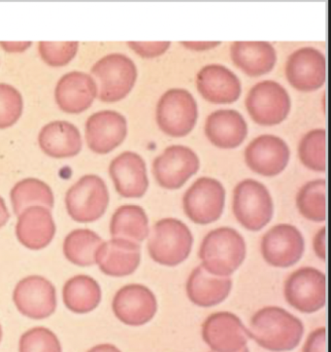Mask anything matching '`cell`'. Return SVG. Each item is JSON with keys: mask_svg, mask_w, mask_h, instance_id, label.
<instances>
[{"mask_svg": "<svg viewBox=\"0 0 331 352\" xmlns=\"http://www.w3.org/2000/svg\"><path fill=\"white\" fill-rule=\"evenodd\" d=\"M141 262V246L123 239L102 243L95 252V264L106 276L123 278L135 273Z\"/></svg>", "mask_w": 331, "mask_h": 352, "instance_id": "21", "label": "cell"}, {"mask_svg": "<svg viewBox=\"0 0 331 352\" xmlns=\"http://www.w3.org/2000/svg\"><path fill=\"white\" fill-rule=\"evenodd\" d=\"M284 295L286 302L300 313H316L326 306V274L315 267H300L286 278Z\"/></svg>", "mask_w": 331, "mask_h": 352, "instance_id": "10", "label": "cell"}, {"mask_svg": "<svg viewBox=\"0 0 331 352\" xmlns=\"http://www.w3.org/2000/svg\"><path fill=\"white\" fill-rule=\"evenodd\" d=\"M298 157L309 170L325 173L328 166L325 129H314L305 133L298 144Z\"/></svg>", "mask_w": 331, "mask_h": 352, "instance_id": "33", "label": "cell"}, {"mask_svg": "<svg viewBox=\"0 0 331 352\" xmlns=\"http://www.w3.org/2000/svg\"><path fill=\"white\" fill-rule=\"evenodd\" d=\"M302 352H328V332L326 327L318 328L310 333Z\"/></svg>", "mask_w": 331, "mask_h": 352, "instance_id": "38", "label": "cell"}, {"mask_svg": "<svg viewBox=\"0 0 331 352\" xmlns=\"http://www.w3.org/2000/svg\"><path fill=\"white\" fill-rule=\"evenodd\" d=\"M180 44L189 50L201 52L212 50L220 45V42H180Z\"/></svg>", "mask_w": 331, "mask_h": 352, "instance_id": "40", "label": "cell"}, {"mask_svg": "<svg viewBox=\"0 0 331 352\" xmlns=\"http://www.w3.org/2000/svg\"><path fill=\"white\" fill-rule=\"evenodd\" d=\"M38 143L44 153L56 159L76 156L82 149L78 128L67 121H53L44 126L38 135Z\"/></svg>", "mask_w": 331, "mask_h": 352, "instance_id": "27", "label": "cell"}, {"mask_svg": "<svg viewBox=\"0 0 331 352\" xmlns=\"http://www.w3.org/2000/svg\"><path fill=\"white\" fill-rule=\"evenodd\" d=\"M249 338L270 351H290L300 344L304 334L302 321L280 307L258 309L250 321Z\"/></svg>", "mask_w": 331, "mask_h": 352, "instance_id": "1", "label": "cell"}, {"mask_svg": "<svg viewBox=\"0 0 331 352\" xmlns=\"http://www.w3.org/2000/svg\"><path fill=\"white\" fill-rule=\"evenodd\" d=\"M149 218L142 206L124 205L115 211L110 222L113 239H123L141 243L149 236Z\"/></svg>", "mask_w": 331, "mask_h": 352, "instance_id": "28", "label": "cell"}, {"mask_svg": "<svg viewBox=\"0 0 331 352\" xmlns=\"http://www.w3.org/2000/svg\"><path fill=\"white\" fill-rule=\"evenodd\" d=\"M102 297L100 284L86 274L68 279L63 286V302L72 313L84 314L95 311Z\"/></svg>", "mask_w": 331, "mask_h": 352, "instance_id": "29", "label": "cell"}, {"mask_svg": "<svg viewBox=\"0 0 331 352\" xmlns=\"http://www.w3.org/2000/svg\"><path fill=\"white\" fill-rule=\"evenodd\" d=\"M102 243V239L91 230H74L65 239L63 253L68 261L76 266H93L96 250Z\"/></svg>", "mask_w": 331, "mask_h": 352, "instance_id": "31", "label": "cell"}, {"mask_svg": "<svg viewBox=\"0 0 331 352\" xmlns=\"http://www.w3.org/2000/svg\"><path fill=\"white\" fill-rule=\"evenodd\" d=\"M201 168L198 156L185 145H171L152 162V175L159 186L177 190L184 186Z\"/></svg>", "mask_w": 331, "mask_h": 352, "instance_id": "11", "label": "cell"}, {"mask_svg": "<svg viewBox=\"0 0 331 352\" xmlns=\"http://www.w3.org/2000/svg\"><path fill=\"white\" fill-rule=\"evenodd\" d=\"M9 218H10V213L7 208L5 201L0 197V229L8 222Z\"/></svg>", "mask_w": 331, "mask_h": 352, "instance_id": "42", "label": "cell"}, {"mask_svg": "<svg viewBox=\"0 0 331 352\" xmlns=\"http://www.w3.org/2000/svg\"><path fill=\"white\" fill-rule=\"evenodd\" d=\"M201 334L213 352H239L247 346V329L241 319L229 311L209 316L203 324Z\"/></svg>", "mask_w": 331, "mask_h": 352, "instance_id": "16", "label": "cell"}, {"mask_svg": "<svg viewBox=\"0 0 331 352\" xmlns=\"http://www.w3.org/2000/svg\"><path fill=\"white\" fill-rule=\"evenodd\" d=\"M196 88L204 100L215 104H229L240 98V79L220 63H209L196 75Z\"/></svg>", "mask_w": 331, "mask_h": 352, "instance_id": "20", "label": "cell"}, {"mask_svg": "<svg viewBox=\"0 0 331 352\" xmlns=\"http://www.w3.org/2000/svg\"><path fill=\"white\" fill-rule=\"evenodd\" d=\"M232 280L229 276H215L203 266H197L187 278L185 292L192 304L211 307L225 301L231 292Z\"/></svg>", "mask_w": 331, "mask_h": 352, "instance_id": "25", "label": "cell"}, {"mask_svg": "<svg viewBox=\"0 0 331 352\" xmlns=\"http://www.w3.org/2000/svg\"><path fill=\"white\" fill-rule=\"evenodd\" d=\"M210 352H213V351H210ZM239 352H250V351H249L248 347L246 346L245 349H242V351H240Z\"/></svg>", "mask_w": 331, "mask_h": 352, "instance_id": "44", "label": "cell"}, {"mask_svg": "<svg viewBox=\"0 0 331 352\" xmlns=\"http://www.w3.org/2000/svg\"><path fill=\"white\" fill-rule=\"evenodd\" d=\"M328 183L326 179H314L305 183L297 195V210L305 219L325 222L328 216Z\"/></svg>", "mask_w": 331, "mask_h": 352, "instance_id": "32", "label": "cell"}, {"mask_svg": "<svg viewBox=\"0 0 331 352\" xmlns=\"http://www.w3.org/2000/svg\"><path fill=\"white\" fill-rule=\"evenodd\" d=\"M56 231L51 210L44 206H30L19 215L16 236L25 248L40 250L53 241Z\"/></svg>", "mask_w": 331, "mask_h": 352, "instance_id": "23", "label": "cell"}, {"mask_svg": "<svg viewBox=\"0 0 331 352\" xmlns=\"http://www.w3.org/2000/svg\"><path fill=\"white\" fill-rule=\"evenodd\" d=\"M109 175L119 196L126 199L142 198L149 188L147 166L139 154L126 151L112 160Z\"/></svg>", "mask_w": 331, "mask_h": 352, "instance_id": "19", "label": "cell"}, {"mask_svg": "<svg viewBox=\"0 0 331 352\" xmlns=\"http://www.w3.org/2000/svg\"><path fill=\"white\" fill-rule=\"evenodd\" d=\"M126 135L128 121L115 110H100L87 120V143L95 153H110L124 142Z\"/></svg>", "mask_w": 331, "mask_h": 352, "instance_id": "18", "label": "cell"}, {"mask_svg": "<svg viewBox=\"0 0 331 352\" xmlns=\"http://www.w3.org/2000/svg\"><path fill=\"white\" fill-rule=\"evenodd\" d=\"M232 211L242 227L248 231L258 232L273 217V199L264 184L247 178L234 188Z\"/></svg>", "mask_w": 331, "mask_h": 352, "instance_id": "5", "label": "cell"}, {"mask_svg": "<svg viewBox=\"0 0 331 352\" xmlns=\"http://www.w3.org/2000/svg\"><path fill=\"white\" fill-rule=\"evenodd\" d=\"M96 97L95 80L91 75L77 70L63 75L56 86V102L67 113H82L93 104Z\"/></svg>", "mask_w": 331, "mask_h": 352, "instance_id": "22", "label": "cell"}, {"mask_svg": "<svg viewBox=\"0 0 331 352\" xmlns=\"http://www.w3.org/2000/svg\"><path fill=\"white\" fill-rule=\"evenodd\" d=\"M260 250L270 266L286 269L301 259L305 250L304 238L293 225H275L262 236Z\"/></svg>", "mask_w": 331, "mask_h": 352, "instance_id": "12", "label": "cell"}, {"mask_svg": "<svg viewBox=\"0 0 331 352\" xmlns=\"http://www.w3.org/2000/svg\"><path fill=\"white\" fill-rule=\"evenodd\" d=\"M225 189L215 178L203 176L192 183L183 197L187 217L197 225L218 221L224 212Z\"/></svg>", "mask_w": 331, "mask_h": 352, "instance_id": "9", "label": "cell"}, {"mask_svg": "<svg viewBox=\"0 0 331 352\" xmlns=\"http://www.w3.org/2000/svg\"><path fill=\"white\" fill-rule=\"evenodd\" d=\"M88 352H122L119 351L118 347L115 346L114 344H98V346H93Z\"/></svg>", "mask_w": 331, "mask_h": 352, "instance_id": "43", "label": "cell"}, {"mask_svg": "<svg viewBox=\"0 0 331 352\" xmlns=\"http://www.w3.org/2000/svg\"><path fill=\"white\" fill-rule=\"evenodd\" d=\"M192 245L194 236L184 222L175 218H163L149 233L148 252L157 264L176 267L189 258Z\"/></svg>", "mask_w": 331, "mask_h": 352, "instance_id": "3", "label": "cell"}, {"mask_svg": "<svg viewBox=\"0 0 331 352\" xmlns=\"http://www.w3.org/2000/svg\"><path fill=\"white\" fill-rule=\"evenodd\" d=\"M112 309L116 318L126 325H145L156 316L157 298L147 286L128 284L115 294Z\"/></svg>", "mask_w": 331, "mask_h": 352, "instance_id": "17", "label": "cell"}, {"mask_svg": "<svg viewBox=\"0 0 331 352\" xmlns=\"http://www.w3.org/2000/svg\"><path fill=\"white\" fill-rule=\"evenodd\" d=\"M232 62L244 74L258 77L269 74L275 67L277 53L269 42H233L230 46Z\"/></svg>", "mask_w": 331, "mask_h": 352, "instance_id": "26", "label": "cell"}, {"mask_svg": "<svg viewBox=\"0 0 331 352\" xmlns=\"http://www.w3.org/2000/svg\"><path fill=\"white\" fill-rule=\"evenodd\" d=\"M198 107L192 93L183 88L169 89L157 103L159 130L171 138H184L196 125Z\"/></svg>", "mask_w": 331, "mask_h": 352, "instance_id": "6", "label": "cell"}, {"mask_svg": "<svg viewBox=\"0 0 331 352\" xmlns=\"http://www.w3.org/2000/svg\"><path fill=\"white\" fill-rule=\"evenodd\" d=\"M22 94L6 83H0V129L13 126L23 113Z\"/></svg>", "mask_w": 331, "mask_h": 352, "instance_id": "35", "label": "cell"}, {"mask_svg": "<svg viewBox=\"0 0 331 352\" xmlns=\"http://www.w3.org/2000/svg\"><path fill=\"white\" fill-rule=\"evenodd\" d=\"M13 301L18 311L28 318H48L56 311V288L43 276H30L16 285Z\"/></svg>", "mask_w": 331, "mask_h": 352, "instance_id": "13", "label": "cell"}, {"mask_svg": "<svg viewBox=\"0 0 331 352\" xmlns=\"http://www.w3.org/2000/svg\"><path fill=\"white\" fill-rule=\"evenodd\" d=\"M204 131L214 146L234 149L247 138L248 125L243 115L237 110L218 109L206 119Z\"/></svg>", "mask_w": 331, "mask_h": 352, "instance_id": "24", "label": "cell"}, {"mask_svg": "<svg viewBox=\"0 0 331 352\" xmlns=\"http://www.w3.org/2000/svg\"><path fill=\"white\" fill-rule=\"evenodd\" d=\"M19 351L62 352V346L55 333L45 327H35L23 333Z\"/></svg>", "mask_w": 331, "mask_h": 352, "instance_id": "34", "label": "cell"}, {"mask_svg": "<svg viewBox=\"0 0 331 352\" xmlns=\"http://www.w3.org/2000/svg\"><path fill=\"white\" fill-rule=\"evenodd\" d=\"M78 42H40L38 51L44 62L51 67H62L73 60Z\"/></svg>", "mask_w": 331, "mask_h": 352, "instance_id": "36", "label": "cell"}, {"mask_svg": "<svg viewBox=\"0 0 331 352\" xmlns=\"http://www.w3.org/2000/svg\"><path fill=\"white\" fill-rule=\"evenodd\" d=\"M128 45L140 57L152 58L163 56L170 47V42H128Z\"/></svg>", "mask_w": 331, "mask_h": 352, "instance_id": "37", "label": "cell"}, {"mask_svg": "<svg viewBox=\"0 0 331 352\" xmlns=\"http://www.w3.org/2000/svg\"><path fill=\"white\" fill-rule=\"evenodd\" d=\"M32 45L30 42H0V46L3 47L4 50L15 53L27 50Z\"/></svg>", "mask_w": 331, "mask_h": 352, "instance_id": "41", "label": "cell"}, {"mask_svg": "<svg viewBox=\"0 0 331 352\" xmlns=\"http://www.w3.org/2000/svg\"><path fill=\"white\" fill-rule=\"evenodd\" d=\"M245 239L233 228L220 227L204 236L198 256L208 273L229 276L245 261Z\"/></svg>", "mask_w": 331, "mask_h": 352, "instance_id": "2", "label": "cell"}, {"mask_svg": "<svg viewBox=\"0 0 331 352\" xmlns=\"http://www.w3.org/2000/svg\"><path fill=\"white\" fill-rule=\"evenodd\" d=\"M246 165L253 173L265 177H274L286 170L290 150L283 138L274 135L253 138L245 149Z\"/></svg>", "mask_w": 331, "mask_h": 352, "instance_id": "14", "label": "cell"}, {"mask_svg": "<svg viewBox=\"0 0 331 352\" xmlns=\"http://www.w3.org/2000/svg\"><path fill=\"white\" fill-rule=\"evenodd\" d=\"M286 80L300 91L319 90L326 83L325 55L314 47H302L288 56L286 63Z\"/></svg>", "mask_w": 331, "mask_h": 352, "instance_id": "15", "label": "cell"}, {"mask_svg": "<svg viewBox=\"0 0 331 352\" xmlns=\"http://www.w3.org/2000/svg\"><path fill=\"white\" fill-rule=\"evenodd\" d=\"M246 108L260 126H276L285 121L292 109V100L285 87L273 80L258 82L249 91Z\"/></svg>", "mask_w": 331, "mask_h": 352, "instance_id": "8", "label": "cell"}, {"mask_svg": "<svg viewBox=\"0 0 331 352\" xmlns=\"http://www.w3.org/2000/svg\"><path fill=\"white\" fill-rule=\"evenodd\" d=\"M91 75L98 87V97L104 102L123 100L135 87L138 77L136 65L124 54L104 56L93 65Z\"/></svg>", "mask_w": 331, "mask_h": 352, "instance_id": "4", "label": "cell"}, {"mask_svg": "<svg viewBox=\"0 0 331 352\" xmlns=\"http://www.w3.org/2000/svg\"><path fill=\"white\" fill-rule=\"evenodd\" d=\"M313 248L315 254L326 262V256H328V228L326 226L321 228L318 233L315 234Z\"/></svg>", "mask_w": 331, "mask_h": 352, "instance_id": "39", "label": "cell"}, {"mask_svg": "<svg viewBox=\"0 0 331 352\" xmlns=\"http://www.w3.org/2000/svg\"><path fill=\"white\" fill-rule=\"evenodd\" d=\"M10 197L14 212L18 216L30 206H44L51 210L55 204L51 187L37 178L19 182L12 188Z\"/></svg>", "mask_w": 331, "mask_h": 352, "instance_id": "30", "label": "cell"}, {"mask_svg": "<svg viewBox=\"0 0 331 352\" xmlns=\"http://www.w3.org/2000/svg\"><path fill=\"white\" fill-rule=\"evenodd\" d=\"M2 340V328L1 325H0V342H1Z\"/></svg>", "mask_w": 331, "mask_h": 352, "instance_id": "45", "label": "cell"}, {"mask_svg": "<svg viewBox=\"0 0 331 352\" xmlns=\"http://www.w3.org/2000/svg\"><path fill=\"white\" fill-rule=\"evenodd\" d=\"M109 201L106 183L95 175L82 176L65 195L68 214L79 223L95 222L102 218Z\"/></svg>", "mask_w": 331, "mask_h": 352, "instance_id": "7", "label": "cell"}]
</instances>
